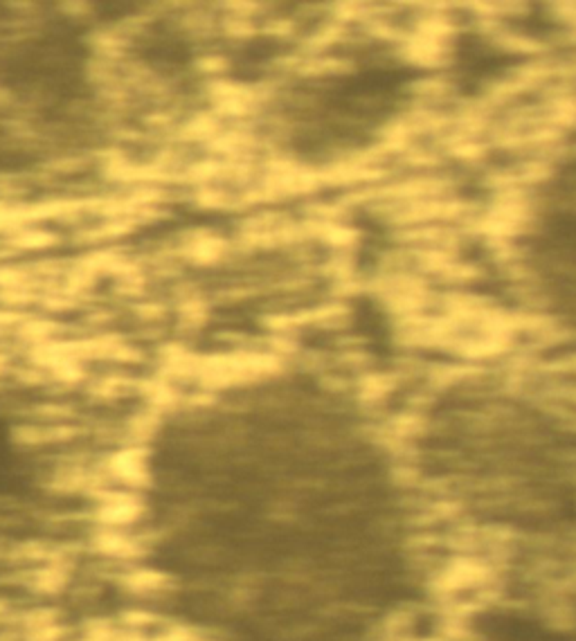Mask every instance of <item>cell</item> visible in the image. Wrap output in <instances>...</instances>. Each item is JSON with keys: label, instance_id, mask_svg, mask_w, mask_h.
<instances>
[{"label": "cell", "instance_id": "1", "mask_svg": "<svg viewBox=\"0 0 576 641\" xmlns=\"http://www.w3.org/2000/svg\"><path fill=\"white\" fill-rule=\"evenodd\" d=\"M90 56L84 28L59 9L0 23V90L20 102H75L88 86Z\"/></svg>", "mask_w": 576, "mask_h": 641}]
</instances>
